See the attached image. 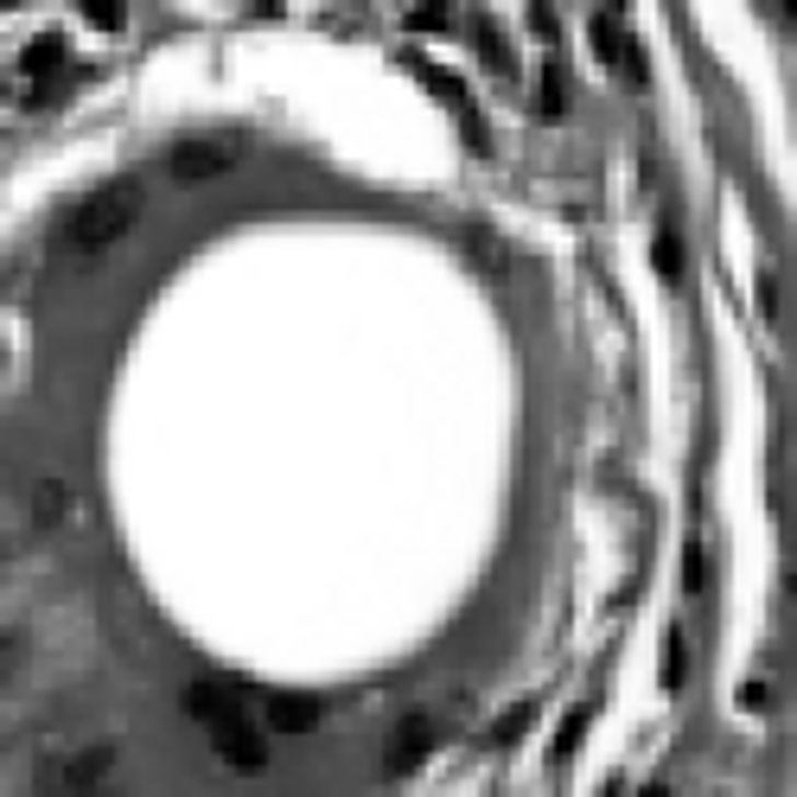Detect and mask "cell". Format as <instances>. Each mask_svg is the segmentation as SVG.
<instances>
[{
  "label": "cell",
  "mask_w": 797,
  "mask_h": 797,
  "mask_svg": "<svg viewBox=\"0 0 797 797\" xmlns=\"http://www.w3.org/2000/svg\"><path fill=\"white\" fill-rule=\"evenodd\" d=\"M408 26L421 33V26H447V0H415L408 7Z\"/></svg>",
  "instance_id": "obj_16"
},
{
  "label": "cell",
  "mask_w": 797,
  "mask_h": 797,
  "mask_svg": "<svg viewBox=\"0 0 797 797\" xmlns=\"http://www.w3.org/2000/svg\"><path fill=\"white\" fill-rule=\"evenodd\" d=\"M320 721H326V702L320 695H275L268 702V727L275 734H313Z\"/></svg>",
  "instance_id": "obj_7"
},
{
  "label": "cell",
  "mask_w": 797,
  "mask_h": 797,
  "mask_svg": "<svg viewBox=\"0 0 797 797\" xmlns=\"http://www.w3.org/2000/svg\"><path fill=\"white\" fill-rule=\"evenodd\" d=\"M530 721H536V702H517V708H510L505 721L492 727V747H510V740H517V734H523Z\"/></svg>",
  "instance_id": "obj_11"
},
{
  "label": "cell",
  "mask_w": 797,
  "mask_h": 797,
  "mask_svg": "<svg viewBox=\"0 0 797 797\" xmlns=\"http://www.w3.org/2000/svg\"><path fill=\"white\" fill-rule=\"evenodd\" d=\"M0 7H20V0H0Z\"/></svg>",
  "instance_id": "obj_22"
},
{
  "label": "cell",
  "mask_w": 797,
  "mask_h": 797,
  "mask_svg": "<svg viewBox=\"0 0 797 797\" xmlns=\"http://www.w3.org/2000/svg\"><path fill=\"white\" fill-rule=\"evenodd\" d=\"M135 218H141V185L122 180V185L90 192L71 218H65V236H71L77 255H103V250H115V243L135 230Z\"/></svg>",
  "instance_id": "obj_1"
},
{
  "label": "cell",
  "mask_w": 797,
  "mask_h": 797,
  "mask_svg": "<svg viewBox=\"0 0 797 797\" xmlns=\"http://www.w3.org/2000/svg\"><path fill=\"white\" fill-rule=\"evenodd\" d=\"M593 51L613 65V71H625V38H619V26L613 20H593Z\"/></svg>",
  "instance_id": "obj_9"
},
{
  "label": "cell",
  "mask_w": 797,
  "mask_h": 797,
  "mask_svg": "<svg viewBox=\"0 0 797 797\" xmlns=\"http://www.w3.org/2000/svg\"><path fill=\"white\" fill-rule=\"evenodd\" d=\"M543 115H562V65H543Z\"/></svg>",
  "instance_id": "obj_17"
},
{
  "label": "cell",
  "mask_w": 797,
  "mask_h": 797,
  "mask_svg": "<svg viewBox=\"0 0 797 797\" xmlns=\"http://www.w3.org/2000/svg\"><path fill=\"white\" fill-rule=\"evenodd\" d=\"M760 307H765V320H778V275L772 268L760 275Z\"/></svg>",
  "instance_id": "obj_19"
},
{
  "label": "cell",
  "mask_w": 797,
  "mask_h": 797,
  "mask_svg": "<svg viewBox=\"0 0 797 797\" xmlns=\"http://www.w3.org/2000/svg\"><path fill=\"white\" fill-rule=\"evenodd\" d=\"M435 740H440L435 715H421V708H415V715H402V721L390 727V747H383V772H390V778H408L415 765L435 753Z\"/></svg>",
  "instance_id": "obj_2"
},
{
  "label": "cell",
  "mask_w": 797,
  "mask_h": 797,
  "mask_svg": "<svg viewBox=\"0 0 797 797\" xmlns=\"http://www.w3.org/2000/svg\"><path fill=\"white\" fill-rule=\"evenodd\" d=\"M115 772V747H83L71 760L58 765V792H103V778Z\"/></svg>",
  "instance_id": "obj_5"
},
{
  "label": "cell",
  "mask_w": 797,
  "mask_h": 797,
  "mask_svg": "<svg viewBox=\"0 0 797 797\" xmlns=\"http://www.w3.org/2000/svg\"><path fill=\"white\" fill-rule=\"evenodd\" d=\"M580 734H587V708H575V715L562 721V734H555V760H568V753H575Z\"/></svg>",
  "instance_id": "obj_14"
},
{
  "label": "cell",
  "mask_w": 797,
  "mask_h": 797,
  "mask_svg": "<svg viewBox=\"0 0 797 797\" xmlns=\"http://www.w3.org/2000/svg\"><path fill=\"white\" fill-rule=\"evenodd\" d=\"M77 510V485L71 478H38L33 485V530H65Z\"/></svg>",
  "instance_id": "obj_6"
},
{
  "label": "cell",
  "mask_w": 797,
  "mask_h": 797,
  "mask_svg": "<svg viewBox=\"0 0 797 797\" xmlns=\"http://www.w3.org/2000/svg\"><path fill=\"white\" fill-rule=\"evenodd\" d=\"M58 58H65V38H58V33H45V38L33 45V51H26V71L45 77V71H58Z\"/></svg>",
  "instance_id": "obj_10"
},
{
  "label": "cell",
  "mask_w": 797,
  "mask_h": 797,
  "mask_svg": "<svg viewBox=\"0 0 797 797\" xmlns=\"http://www.w3.org/2000/svg\"><path fill=\"white\" fill-rule=\"evenodd\" d=\"M638 797H670V792H663V785H645V792H638Z\"/></svg>",
  "instance_id": "obj_20"
},
{
  "label": "cell",
  "mask_w": 797,
  "mask_h": 797,
  "mask_svg": "<svg viewBox=\"0 0 797 797\" xmlns=\"http://www.w3.org/2000/svg\"><path fill=\"white\" fill-rule=\"evenodd\" d=\"M185 715L198 727H218V721H230V715H243V708H236V695L218 689V683H185Z\"/></svg>",
  "instance_id": "obj_8"
},
{
  "label": "cell",
  "mask_w": 797,
  "mask_h": 797,
  "mask_svg": "<svg viewBox=\"0 0 797 797\" xmlns=\"http://www.w3.org/2000/svg\"><path fill=\"white\" fill-rule=\"evenodd\" d=\"M211 734V753H218L230 772H262L268 765V740H262V727H250V715H230V721H218V727H205Z\"/></svg>",
  "instance_id": "obj_3"
},
{
  "label": "cell",
  "mask_w": 797,
  "mask_h": 797,
  "mask_svg": "<svg viewBox=\"0 0 797 797\" xmlns=\"http://www.w3.org/2000/svg\"><path fill=\"white\" fill-rule=\"evenodd\" d=\"M683 632H670V645H663V689H677L683 683Z\"/></svg>",
  "instance_id": "obj_15"
},
{
  "label": "cell",
  "mask_w": 797,
  "mask_h": 797,
  "mask_svg": "<svg viewBox=\"0 0 797 797\" xmlns=\"http://www.w3.org/2000/svg\"><path fill=\"white\" fill-rule=\"evenodd\" d=\"M230 166H236V147H230V141H185V147H173V153H166V173H173V180H185V185L223 180Z\"/></svg>",
  "instance_id": "obj_4"
},
{
  "label": "cell",
  "mask_w": 797,
  "mask_h": 797,
  "mask_svg": "<svg viewBox=\"0 0 797 797\" xmlns=\"http://www.w3.org/2000/svg\"><path fill=\"white\" fill-rule=\"evenodd\" d=\"M20 663H26V638L20 632H0V683H13Z\"/></svg>",
  "instance_id": "obj_12"
},
{
  "label": "cell",
  "mask_w": 797,
  "mask_h": 797,
  "mask_svg": "<svg viewBox=\"0 0 797 797\" xmlns=\"http://www.w3.org/2000/svg\"><path fill=\"white\" fill-rule=\"evenodd\" d=\"M657 275L677 281V230H657Z\"/></svg>",
  "instance_id": "obj_18"
},
{
  "label": "cell",
  "mask_w": 797,
  "mask_h": 797,
  "mask_svg": "<svg viewBox=\"0 0 797 797\" xmlns=\"http://www.w3.org/2000/svg\"><path fill=\"white\" fill-rule=\"evenodd\" d=\"M71 797H103V792H71Z\"/></svg>",
  "instance_id": "obj_21"
},
{
  "label": "cell",
  "mask_w": 797,
  "mask_h": 797,
  "mask_svg": "<svg viewBox=\"0 0 797 797\" xmlns=\"http://www.w3.org/2000/svg\"><path fill=\"white\" fill-rule=\"evenodd\" d=\"M83 20H90L96 33H115V26H122V0H83Z\"/></svg>",
  "instance_id": "obj_13"
}]
</instances>
